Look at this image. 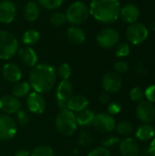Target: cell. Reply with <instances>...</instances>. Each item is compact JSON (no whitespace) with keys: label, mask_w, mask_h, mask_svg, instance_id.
Wrapping results in <instances>:
<instances>
[{"label":"cell","mask_w":155,"mask_h":156,"mask_svg":"<svg viewBox=\"0 0 155 156\" xmlns=\"http://www.w3.org/2000/svg\"><path fill=\"white\" fill-rule=\"evenodd\" d=\"M40 38V34L36 29H28L25 31L22 37V41L26 46L31 47L38 42Z\"/></svg>","instance_id":"26"},{"label":"cell","mask_w":155,"mask_h":156,"mask_svg":"<svg viewBox=\"0 0 155 156\" xmlns=\"http://www.w3.org/2000/svg\"><path fill=\"white\" fill-rule=\"evenodd\" d=\"M135 71L140 75H145L147 73V69H146V67H145V65L143 63L140 62L135 66Z\"/></svg>","instance_id":"42"},{"label":"cell","mask_w":155,"mask_h":156,"mask_svg":"<svg viewBox=\"0 0 155 156\" xmlns=\"http://www.w3.org/2000/svg\"><path fill=\"white\" fill-rule=\"evenodd\" d=\"M14 156H30V153L26 149H20L16 152Z\"/></svg>","instance_id":"44"},{"label":"cell","mask_w":155,"mask_h":156,"mask_svg":"<svg viewBox=\"0 0 155 156\" xmlns=\"http://www.w3.org/2000/svg\"><path fill=\"white\" fill-rule=\"evenodd\" d=\"M87 156H111V152L108 148L100 146L90 151Z\"/></svg>","instance_id":"37"},{"label":"cell","mask_w":155,"mask_h":156,"mask_svg":"<svg viewBox=\"0 0 155 156\" xmlns=\"http://www.w3.org/2000/svg\"><path fill=\"white\" fill-rule=\"evenodd\" d=\"M16 16V6L10 0L0 1V23L10 24Z\"/></svg>","instance_id":"13"},{"label":"cell","mask_w":155,"mask_h":156,"mask_svg":"<svg viewBox=\"0 0 155 156\" xmlns=\"http://www.w3.org/2000/svg\"><path fill=\"white\" fill-rule=\"evenodd\" d=\"M148 154L151 156H155V137L153 139V142L148 149Z\"/></svg>","instance_id":"45"},{"label":"cell","mask_w":155,"mask_h":156,"mask_svg":"<svg viewBox=\"0 0 155 156\" xmlns=\"http://www.w3.org/2000/svg\"><path fill=\"white\" fill-rule=\"evenodd\" d=\"M141 156H148V155H146V154H143V155H141Z\"/></svg>","instance_id":"47"},{"label":"cell","mask_w":155,"mask_h":156,"mask_svg":"<svg viewBox=\"0 0 155 156\" xmlns=\"http://www.w3.org/2000/svg\"><path fill=\"white\" fill-rule=\"evenodd\" d=\"M29 84L34 91L40 94L50 91L57 83L58 74L55 68L47 63L37 64L29 72Z\"/></svg>","instance_id":"1"},{"label":"cell","mask_w":155,"mask_h":156,"mask_svg":"<svg viewBox=\"0 0 155 156\" xmlns=\"http://www.w3.org/2000/svg\"><path fill=\"white\" fill-rule=\"evenodd\" d=\"M143 97H144V91L139 87H134L130 91V98L134 102L142 101Z\"/></svg>","instance_id":"33"},{"label":"cell","mask_w":155,"mask_h":156,"mask_svg":"<svg viewBox=\"0 0 155 156\" xmlns=\"http://www.w3.org/2000/svg\"><path fill=\"white\" fill-rule=\"evenodd\" d=\"M73 95V85L69 80H62L57 88L56 98L58 101H68Z\"/></svg>","instance_id":"19"},{"label":"cell","mask_w":155,"mask_h":156,"mask_svg":"<svg viewBox=\"0 0 155 156\" xmlns=\"http://www.w3.org/2000/svg\"><path fill=\"white\" fill-rule=\"evenodd\" d=\"M57 74L59 78H61V80H69L72 74V69L69 64L62 63L58 67L57 70Z\"/></svg>","instance_id":"31"},{"label":"cell","mask_w":155,"mask_h":156,"mask_svg":"<svg viewBox=\"0 0 155 156\" xmlns=\"http://www.w3.org/2000/svg\"><path fill=\"white\" fill-rule=\"evenodd\" d=\"M18 41L16 37L6 30H0V59L8 60L18 51Z\"/></svg>","instance_id":"5"},{"label":"cell","mask_w":155,"mask_h":156,"mask_svg":"<svg viewBox=\"0 0 155 156\" xmlns=\"http://www.w3.org/2000/svg\"><path fill=\"white\" fill-rule=\"evenodd\" d=\"M120 16L125 23L133 24L140 17V9L135 4H126L121 7Z\"/></svg>","instance_id":"16"},{"label":"cell","mask_w":155,"mask_h":156,"mask_svg":"<svg viewBox=\"0 0 155 156\" xmlns=\"http://www.w3.org/2000/svg\"><path fill=\"white\" fill-rule=\"evenodd\" d=\"M131 52V48L130 45L126 42H122L116 45L115 48V54L119 58H124L127 57Z\"/></svg>","instance_id":"32"},{"label":"cell","mask_w":155,"mask_h":156,"mask_svg":"<svg viewBox=\"0 0 155 156\" xmlns=\"http://www.w3.org/2000/svg\"><path fill=\"white\" fill-rule=\"evenodd\" d=\"M30 84L26 81H18L15 84L12 90V95L17 99L26 97L31 91Z\"/></svg>","instance_id":"25"},{"label":"cell","mask_w":155,"mask_h":156,"mask_svg":"<svg viewBox=\"0 0 155 156\" xmlns=\"http://www.w3.org/2000/svg\"><path fill=\"white\" fill-rule=\"evenodd\" d=\"M110 100H111V96H110V93L109 92H102L100 97H99V101L101 104H107L110 102Z\"/></svg>","instance_id":"41"},{"label":"cell","mask_w":155,"mask_h":156,"mask_svg":"<svg viewBox=\"0 0 155 156\" xmlns=\"http://www.w3.org/2000/svg\"><path fill=\"white\" fill-rule=\"evenodd\" d=\"M57 107L59 110V112L69 110L68 109V101H58L57 100Z\"/></svg>","instance_id":"43"},{"label":"cell","mask_w":155,"mask_h":156,"mask_svg":"<svg viewBox=\"0 0 155 156\" xmlns=\"http://www.w3.org/2000/svg\"><path fill=\"white\" fill-rule=\"evenodd\" d=\"M67 37L71 43L75 45H80L86 40V34L79 26H71L67 30Z\"/></svg>","instance_id":"21"},{"label":"cell","mask_w":155,"mask_h":156,"mask_svg":"<svg viewBox=\"0 0 155 156\" xmlns=\"http://www.w3.org/2000/svg\"><path fill=\"white\" fill-rule=\"evenodd\" d=\"M136 116L143 124H150L155 120L154 105L148 101H140L136 107Z\"/></svg>","instance_id":"10"},{"label":"cell","mask_w":155,"mask_h":156,"mask_svg":"<svg viewBox=\"0 0 155 156\" xmlns=\"http://www.w3.org/2000/svg\"><path fill=\"white\" fill-rule=\"evenodd\" d=\"M117 133L122 135V136H128L129 134H131L133 131V126L132 125L131 122H127V121H122L120 122L118 124H116L115 127Z\"/></svg>","instance_id":"27"},{"label":"cell","mask_w":155,"mask_h":156,"mask_svg":"<svg viewBox=\"0 0 155 156\" xmlns=\"http://www.w3.org/2000/svg\"><path fill=\"white\" fill-rule=\"evenodd\" d=\"M120 142L121 141H120L119 137L111 135V136H108L105 139H103L102 142H101V144L105 148H110V147H112V146L120 144Z\"/></svg>","instance_id":"36"},{"label":"cell","mask_w":155,"mask_h":156,"mask_svg":"<svg viewBox=\"0 0 155 156\" xmlns=\"http://www.w3.org/2000/svg\"><path fill=\"white\" fill-rule=\"evenodd\" d=\"M121 7L119 0H91L89 11L90 15L98 22L109 24L118 20Z\"/></svg>","instance_id":"2"},{"label":"cell","mask_w":155,"mask_h":156,"mask_svg":"<svg viewBox=\"0 0 155 156\" xmlns=\"http://www.w3.org/2000/svg\"><path fill=\"white\" fill-rule=\"evenodd\" d=\"M2 75L6 81L11 83H16L20 81L22 78V70L18 65L8 62L3 66Z\"/></svg>","instance_id":"15"},{"label":"cell","mask_w":155,"mask_h":156,"mask_svg":"<svg viewBox=\"0 0 155 156\" xmlns=\"http://www.w3.org/2000/svg\"><path fill=\"white\" fill-rule=\"evenodd\" d=\"M107 111H108V113L111 114V116L112 115H117L122 111V105L120 103H118V102H111V103H110L108 105Z\"/></svg>","instance_id":"39"},{"label":"cell","mask_w":155,"mask_h":156,"mask_svg":"<svg viewBox=\"0 0 155 156\" xmlns=\"http://www.w3.org/2000/svg\"><path fill=\"white\" fill-rule=\"evenodd\" d=\"M92 125L94 128L102 133H110L116 127V122L111 114L108 112H100L95 114Z\"/></svg>","instance_id":"9"},{"label":"cell","mask_w":155,"mask_h":156,"mask_svg":"<svg viewBox=\"0 0 155 156\" xmlns=\"http://www.w3.org/2000/svg\"><path fill=\"white\" fill-rule=\"evenodd\" d=\"M49 21H50V24L53 25V26H55V27H60V26H62L67 21L65 13L60 12V11L54 12L53 14H51V16L49 17Z\"/></svg>","instance_id":"30"},{"label":"cell","mask_w":155,"mask_h":156,"mask_svg":"<svg viewBox=\"0 0 155 156\" xmlns=\"http://www.w3.org/2000/svg\"><path fill=\"white\" fill-rule=\"evenodd\" d=\"M17 53H18L20 61L25 66L33 68L34 66L37 64V60H38L37 54L31 47H28V46L23 47L18 49Z\"/></svg>","instance_id":"17"},{"label":"cell","mask_w":155,"mask_h":156,"mask_svg":"<svg viewBox=\"0 0 155 156\" xmlns=\"http://www.w3.org/2000/svg\"><path fill=\"white\" fill-rule=\"evenodd\" d=\"M66 19L72 26H79L87 21L90 11L89 6L81 1H75L70 4L65 13Z\"/></svg>","instance_id":"4"},{"label":"cell","mask_w":155,"mask_h":156,"mask_svg":"<svg viewBox=\"0 0 155 156\" xmlns=\"http://www.w3.org/2000/svg\"><path fill=\"white\" fill-rule=\"evenodd\" d=\"M102 88L106 92L115 93L118 92L122 87V79L121 75L115 71L107 72L102 78Z\"/></svg>","instance_id":"12"},{"label":"cell","mask_w":155,"mask_h":156,"mask_svg":"<svg viewBox=\"0 0 155 156\" xmlns=\"http://www.w3.org/2000/svg\"><path fill=\"white\" fill-rule=\"evenodd\" d=\"M135 136L142 142L151 141L155 137V129L150 124H143L136 130Z\"/></svg>","instance_id":"23"},{"label":"cell","mask_w":155,"mask_h":156,"mask_svg":"<svg viewBox=\"0 0 155 156\" xmlns=\"http://www.w3.org/2000/svg\"><path fill=\"white\" fill-rule=\"evenodd\" d=\"M64 0H37V4L48 9V10H56L62 5Z\"/></svg>","instance_id":"29"},{"label":"cell","mask_w":155,"mask_h":156,"mask_svg":"<svg viewBox=\"0 0 155 156\" xmlns=\"http://www.w3.org/2000/svg\"><path fill=\"white\" fill-rule=\"evenodd\" d=\"M89 100L84 95H72L68 101V109L72 112H80L87 109Z\"/></svg>","instance_id":"20"},{"label":"cell","mask_w":155,"mask_h":156,"mask_svg":"<svg viewBox=\"0 0 155 156\" xmlns=\"http://www.w3.org/2000/svg\"><path fill=\"white\" fill-rule=\"evenodd\" d=\"M30 156H56L54 150L46 145H40L32 150Z\"/></svg>","instance_id":"28"},{"label":"cell","mask_w":155,"mask_h":156,"mask_svg":"<svg viewBox=\"0 0 155 156\" xmlns=\"http://www.w3.org/2000/svg\"><path fill=\"white\" fill-rule=\"evenodd\" d=\"M55 125L58 132L63 136H72L78 128L76 114L69 110L59 112L55 120Z\"/></svg>","instance_id":"3"},{"label":"cell","mask_w":155,"mask_h":156,"mask_svg":"<svg viewBox=\"0 0 155 156\" xmlns=\"http://www.w3.org/2000/svg\"><path fill=\"white\" fill-rule=\"evenodd\" d=\"M92 143V136L87 131H81L79 134V144L81 146H88Z\"/></svg>","instance_id":"34"},{"label":"cell","mask_w":155,"mask_h":156,"mask_svg":"<svg viewBox=\"0 0 155 156\" xmlns=\"http://www.w3.org/2000/svg\"><path fill=\"white\" fill-rule=\"evenodd\" d=\"M94 117H95L94 112L89 109H85L80 112H78V114L76 115L78 126L88 127L90 125H92Z\"/></svg>","instance_id":"24"},{"label":"cell","mask_w":155,"mask_h":156,"mask_svg":"<svg viewBox=\"0 0 155 156\" xmlns=\"http://www.w3.org/2000/svg\"><path fill=\"white\" fill-rule=\"evenodd\" d=\"M16 122L21 125V126H25L29 122V116L28 113L24 111V110H19L16 113Z\"/></svg>","instance_id":"35"},{"label":"cell","mask_w":155,"mask_h":156,"mask_svg":"<svg viewBox=\"0 0 155 156\" xmlns=\"http://www.w3.org/2000/svg\"><path fill=\"white\" fill-rule=\"evenodd\" d=\"M26 107L28 109V111L33 113V114H42L47 107L46 104V101L43 98L42 94L36 92V91H32L30 92L27 96H26Z\"/></svg>","instance_id":"11"},{"label":"cell","mask_w":155,"mask_h":156,"mask_svg":"<svg viewBox=\"0 0 155 156\" xmlns=\"http://www.w3.org/2000/svg\"><path fill=\"white\" fill-rule=\"evenodd\" d=\"M120 153L122 156H139V144L133 138L127 137L120 142Z\"/></svg>","instance_id":"18"},{"label":"cell","mask_w":155,"mask_h":156,"mask_svg":"<svg viewBox=\"0 0 155 156\" xmlns=\"http://www.w3.org/2000/svg\"><path fill=\"white\" fill-rule=\"evenodd\" d=\"M129 64L126 62V61H123V60H121V61H117L115 64H114V69H115V72L117 73H125L129 70Z\"/></svg>","instance_id":"38"},{"label":"cell","mask_w":155,"mask_h":156,"mask_svg":"<svg viewBox=\"0 0 155 156\" xmlns=\"http://www.w3.org/2000/svg\"><path fill=\"white\" fill-rule=\"evenodd\" d=\"M17 132L16 121L6 114H0V141H9L13 139Z\"/></svg>","instance_id":"8"},{"label":"cell","mask_w":155,"mask_h":156,"mask_svg":"<svg viewBox=\"0 0 155 156\" xmlns=\"http://www.w3.org/2000/svg\"><path fill=\"white\" fill-rule=\"evenodd\" d=\"M21 110V101L13 95H5L0 98V111L4 114H16Z\"/></svg>","instance_id":"14"},{"label":"cell","mask_w":155,"mask_h":156,"mask_svg":"<svg viewBox=\"0 0 155 156\" xmlns=\"http://www.w3.org/2000/svg\"><path fill=\"white\" fill-rule=\"evenodd\" d=\"M144 97L147 99L148 101L155 103V85L149 86L144 90Z\"/></svg>","instance_id":"40"},{"label":"cell","mask_w":155,"mask_h":156,"mask_svg":"<svg viewBox=\"0 0 155 156\" xmlns=\"http://www.w3.org/2000/svg\"><path fill=\"white\" fill-rule=\"evenodd\" d=\"M97 43L103 48H111L115 47L120 41V33L111 27H106L101 29L97 37Z\"/></svg>","instance_id":"7"},{"label":"cell","mask_w":155,"mask_h":156,"mask_svg":"<svg viewBox=\"0 0 155 156\" xmlns=\"http://www.w3.org/2000/svg\"><path fill=\"white\" fill-rule=\"evenodd\" d=\"M150 28H151L153 31H155V21L154 22H153V23L150 25Z\"/></svg>","instance_id":"46"},{"label":"cell","mask_w":155,"mask_h":156,"mask_svg":"<svg viewBox=\"0 0 155 156\" xmlns=\"http://www.w3.org/2000/svg\"><path fill=\"white\" fill-rule=\"evenodd\" d=\"M40 15L39 5L35 1H28L24 7V16L28 22H35Z\"/></svg>","instance_id":"22"},{"label":"cell","mask_w":155,"mask_h":156,"mask_svg":"<svg viewBox=\"0 0 155 156\" xmlns=\"http://www.w3.org/2000/svg\"><path fill=\"white\" fill-rule=\"evenodd\" d=\"M149 36V30L147 27L141 23L135 22L131 24L126 30V37L133 45H140L143 43Z\"/></svg>","instance_id":"6"}]
</instances>
